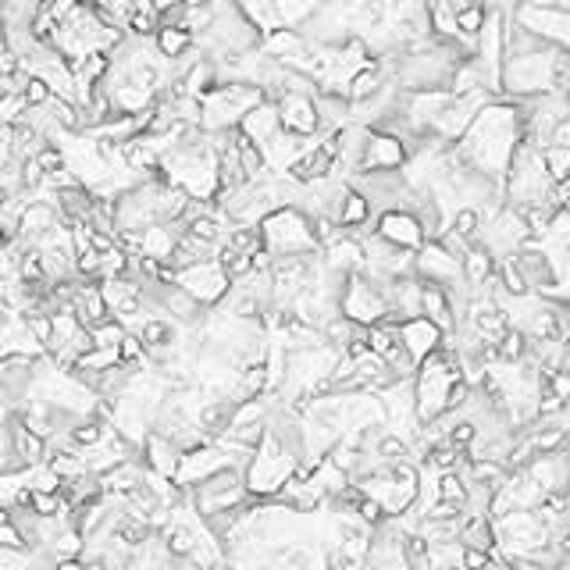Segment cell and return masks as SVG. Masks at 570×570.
Listing matches in <instances>:
<instances>
[{"instance_id": "obj_1", "label": "cell", "mask_w": 570, "mask_h": 570, "mask_svg": "<svg viewBox=\"0 0 570 570\" xmlns=\"http://www.w3.org/2000/svg\"><path fill=\"white\" fill-rule=\"evenodd\" d=\"M521 140H524L521 104L510 100V97H492L478 115H474L467 132L453 143V151L467 168L482 171L496 182H503L510 157H513V151H518Z\"/></svg>"}, {"instance_id": "obj_2", "label": "cell", "mask_w": 570, "mask_h": 570, "mask_svg": "<svg viewBox=\"0 0 570 570\" xmlns=\"http://www.w3.org/2000/svg\"><path fill=\"white\" fill-rule=\"evenodd\" d=\"M261 242L271 257H307L318 253L314 218L304 207H275L261 218Z\"/></svg>"}, {"instance_id": "obj_3", "label": "cell", "mask_w": 570, "mask_h": 570, "mask_svg": "<svg viewBox=\"0 0 570 570\" xmlns=\"http://www.w3.org/2000/svg\"><path fill=\"white\" fill-rule=\"evenodd\" d=\"M264 100L261 86L253 83H218L200 97V129L211 135L233 132L239 118Z\"/></svg>"}, {"instance_id": "obj_4", "label": "cell", "mask_w": 570, "mask_h": 570, "mask_svg": "<svg viewBox=\"0 0 570 570\" xmlns=\"http://www.w3.org/2000/svg\"><path fill=\"white\" fill-rule=\"evenodd\" d=\"M175 285L186 289L200 307H218L225 300V293L233 289V278L225 275V268L218 261H203V264H189L182 271H175Z\"/></svg>"}, {"instance_id": "obj_5", "label": "cell", "mask_w": 570, "mask_h": 570, "mask_svg": "<svg viewBox=\"0 0 570 570\" xmlns=\"http://www.w3.org/2000/svg\"><path fill=\"white\" fill-rule=\"evenodd\" d=\"M371 233H375L378 239H385L389 247H400V250H411V253H417V250L428 242V239H425V228H420V222L414 218L411 211H400V207L375 214Z\"/></svg>"}, {"instance_id": "obj_6", "label": "cell", "mask_w": 570, "mask_h": 570, "mask_svg": "<svg viewBox=\"0 0 570 570\" xmlns=\"http://www.w3.org/2000/svg\"><path fill=\"white\" fill-rule=\"evenodd\" d=\"M406 143L400 135L382 132V129H368V140H364V154H360V171H403L406 165Z\"/></svg>"}, {"instance_id": "obj_7", "label": "cell", "mask_w": 570, "mask_h": 570, "mask_svg": "<svg viewBox=\"0 0 570 570\" xmlns=\"http://www.w3.org/2000/svg\"><path fill=\"white\" fill-rule=\"evenodd\" d=\"M275 111H278L282 132H293V135H300V140H314L321 132L314 97H307V93H289V97H282L275 104Z\"/></svg>"}, {"instance_id": "obj_8", "label": "cell", "mask_w": 570, "mask_h": 570, "mask_svg": "<svg viewBox=\"0 0 570 570\" xmlns=\"http://www.w3.org/2000/svg\"><path fill=\"white\" fill-rule=\"evenodd\" d=\"M400 346L420 364V360L428 357V353H436V349L442 346V332H439L428 318L400 321Z\"/></svg>"}, {"instance_id": "obj_9", "label": "cell", "mask_w": 570, "mask_h": 570, "mask_svg": "<svg viewBox=\"0 0 570 570\" xmlns=\"http://www.w3.org/2000/svg\"><path fill=\"white\" fill-rule=\"evenodd\" d=\"M278 129H282L278 126V111H275V104H271V100H261L257 107H250V111L242 115L239 126H236V132H242L257 146H264Z\"/></svg>"}, {"instance_id": "obj_10", "label": "cell", "mask_w": 570, "mask_h": 570, "mask_svg": "<svg viewBox=\"0 0 570 570\" xmlns=\"http://www.w3.org/2000/svg\"><path fill=\"white\" fill-rule=\"evenodd\" d=\"M151 44H154V50L161 54V58H165L168 64H175V61H182L186 54L197 47V36L189 33L186 25H165V22H161L157 33L151 36Z\"/></svg>"}, {"instance_id": "obj_11", "label": "cell", "mask_w": 570, "mask_h": 570, "mask_svg": "<svg viewBox=\"0 0 570 570\" xmlns=\"http://www.w3.org/2000/svg\"><path fill=\"white\" fill-rule=\"evenodd\" d=\"M236 8H239V15L247 19L261 36L271 33V29H278V25H282L275 0H236Z\"/></svg>"}, {"instance_id": "obj_12", "label": "cell", "mask_w": 570, "mask_h": 570, "mask_svg": "<svg viewBox=\"0 0 570 570\" xmlns=\"http://www.w3.org/2000/svg\"><path fill=\"white\" fill-rule=\"evenodd\" d=\"M321 4L324 0H275L278 19H282V25H289V29H304Z\"/></svg>"}, {"instance_id": "obj_13", "label": "cell", "mask_w": 570, "mask_h": 570, "mask_svg": "<svg viewBox=\"0 0 570 570\" xmlns=\"http://www.w3.org/2000/svg\"><path fill=\"white\" fill-rule=\"evenodd\" d=\"M93 15L104 25H111V29L126 33V25L132 19V0H100V4H93Z\"/></svg>"}, {"instance_id": "obj_14", "label": "cell", "mask_w": 570, "mask_h": 570, "mask_svg": "<svg viewBox=\"0 0 570 570\" xmlns=\"http://www.w3.org/2000/svg\"><path fill=\"white\" fill-rule=\"evenodd\" d=\"M126 324H121L118 318H107V321H100V324H93L90 329V343L93 346H118L121 339H126Z\"/></svg>"}, {"instance_id": "obj_15", "label": "cell", "mask_w": 570, "mask_h": 570, "mask_svg": "<svg viewBox=\"0 0 570 570\" xmlns=\"http://www.w3.org/2000/svg\"><path fill=\"white\" fill-rule=\"evenodd\" d=\"M157 25H161V11H132V19L126 25V33L129 36H143V39H151L157 33Z\"/></svg>"}, {"instance_id": "obj_16", "label": "cell", "mask_w": 570, "mask_h": 570, "mask_svg": "<svg viewBox=\"0 0 570 570\" xmlns=\"http://www.w3.org/2000/svg\"><path fill=\"white\" fill-rule=\"evenodd\" d=\"M19 97H22V104H25V107H47V104H50V97H54V93H50V86L44 83V79L29 75V83L22 86V93H19Z\"/></svg>"}, {"instance_id": "obj_17", "label": "cell", "mask_w": 570, "mask_h": 570, "mask_svg": "<svg viewBox=\"0 0 570 570\" xmlns=\"http://www.w3.org/2000/svg\"><path fill=\"white\" fill-rule=\"evenodd\" d=\"M54 570H86V563L75 560V556H64V560H54Z\"/></svg>"}, {"instance_id": "obj_18", "label": "cell", "mask_w": 570, "mask_h": 570, "mask_svg": "<svg viewBox=\"0 0 570 570\" xmlns=\"http://www.w3.org/2000/svg\"><path fill=\"white\" fill-rule=\"evenodd\" d=\"M8 197H11V193H0V203H4V200H8Z\"/></svg>"}, {"instance_id": "obj_19", "label": "cell", "mask_w": 570, "mask_h": 570, "mask_svg": "<svg viewBox=\"0 0 570 570\" xmlns=\"http://www.w3.org/2000/svg\"><path fill=\"white\" fill-rule=\"evenodd\" d=\"M86 4H100V0H86Z\"/></svg>"}, {"instance_id": "obj_20", "label": "cell", "mask_w": 570, "mask_h": 570, "mask_svg": "<svg viewBox=\"0 0 570 570\" xmlns=\"http://www.w3.org/2000/svg\"><path fill=\"white\" fill-rule=\"evenodd\" d=\"M563 570H567V567H563Z\"/></svg>"}]
</instances>
